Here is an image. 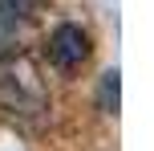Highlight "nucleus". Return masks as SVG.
I'll list each match as a JSON object with an SVG mask.
<instances>
[{"mask_svg": "<svg viewBox=\"0 0 154 151\" xmlns=\"http://www.w3.org/2000/svg\"><path fill=\"white\" fill-rule=\"evenodd\" d=\"M0 106L12 114H37L45 110V82L32 74L29 61L8 57L0 65Z\"/></svg>", "mask_w": 154, "mask_h": 151, "instance_id": "obj_1", "label": "nucleus"}, {"mask_svg": "<svg viewBox=\"0 0 154 151\" xmlns=\"http://www.w3.org/2000/svg\"><path fill=\"white\" fill-rule=\"evenodd\" d=\"M45 53H49V61H53L61 74H73V70H81L85 57H89V33H85L81 25L65 21V25H57V29L49 33Z\"/></svg>", "mask_w": 154, "mask_h": 151, "instance_id": "obj_2", "label": "nucleus"}, {"mask_svg": "<svg viewBox=\"0 0 154 151\" xmlns=\"http://www.w3.org/2000/svg\"><path fill=\"white\" fill-rule=\"evenodd\" d=\"M20 29H24L20 16L8 12V8H0V61L16 57V49H20Z\"/></svg>", "mask_w": 154, "mask_h": 151, "instance_id": "obj_3", "label": "nucleus"}, {"mask_svg": "<svg viewBox=\"0 0 154 151\" xmlns=\"http://www.w3.org/2000/svg\"><path fill=\"white\" fill-rule=\"evenodd\" d=\"M118 86H122V82H118V70H106V74H101V82H97V106L106 114L118 110Z\"/></svg>", "mask_w": 154, "mask_h": 151, "instance_id": "obj_4", "label": "nucleus"}]
</instances>
